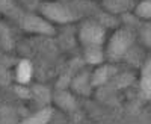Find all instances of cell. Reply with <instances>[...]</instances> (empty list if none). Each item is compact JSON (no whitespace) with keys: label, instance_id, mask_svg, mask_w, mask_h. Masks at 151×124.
Instances as JSON below:
<instances>
[{"label":"cell","instance_id":"obj_1","mask_svg":"<svg viewBox=\"0 0 151 124\" xmlns=\"http://www.w3.org/2000/svg\"><path fill=\"white\" fill-rule=\"evenodd\" d=\"M129 43H130L129 33H125V32L116 33L115 36H113L112 43H110V53H112L113 56H119V55L125 50V48H127Z\"/></svg>","mask_w":151,"mask_h":124},{"label":"cell","instance_id":"obj_2","mask_svg":"<svg viewBox=\"0 0 151 124\" xmlns=\"http://www.w3.org/2000/svg\"><path fill=\"white\" fill-rule=\"evenodd\" d=\"M44 14L48 15L50 18L56 20V21H68L71 18L68 12L59 5H47V6H44Z\"/></svg>","mask_w":151,"mask_h":124},{"label":"cell","instance_id":"obj_3","mask_svg":"<svg viewBox=\"0 0 151 124\" xmlns=\"http://www.w3.org/2000/svg\"><path fill=\"white\" fill-rule=\"evenodd\" d=\"M82 38L89 44H98V43H101L103 30L97 26H86L82 32Z\"/></svg>","mask_w":151,"mask_h":124},{"label":"cell","instance_id":"obj_4","mask_svg":"<svg viewBox=\"0 0 151 124\" xmlns=\"http://www.w3.org/2000/svg\"><path fill=\"white\" fill-rule=\"evenodd\" d=\"M30 74H32L30 64H29V62H21V64L18 65V70H17V79H18V82L26 83L30 79Z\"/></svg>","mask_w":151,"mask_h":124},{"label":"cell","instance_id":"obj_5","mask_svg":"<svg viewBox=\"0 0 151 124\" xmlns=\"http://www.w3.org/2000/svg\"><path fill=\"white\" fill-rule=\"evenodd\" d=\"M26 27L32 29V30H41V32H50V27L44 21H41L40 18L36 17H27L26 20Z\"/></svg>","mask_w":151,"mask_h":124},{"label":"cell","instance_id":"obj_6","mask_svg":"<svg viewBox=\"0 0 151 124\" xmlns=\"http://www.w3.org/2000/svg\"><path fill=\"white\" fill-rule=\"evenodd\" d=\"M142 89L145 91V94H151V59L147 62L142 73Z\"/></svg>","mask_w":151,"mask_h":124},{"label":"cell","instance_id":"obj_7","mask_svg":"<svg viewBox=\"0 0 151 124\" xmlns=\"http://www.w3.org/2000/svg\"><path fill=\"white\" fill-rule=\"evenodd\" d=\"M137 12L142 17H151V2H144L139 8H137Z\"/></svg>","mask_w":151,"mask_h":124},{"label":"cell","instance_id":"obj_8","mask_svg":"<svg viewBox=\"0 0 151 124\" xmlns=\"http://www.w3.org/2000/svg\"><path fill=\"white\" fill-rule=\"evenodd\" d=\"M48 118H50V112L48 110H42V112H40L36 117H33V118H30L27 121L29 123H45Z\"/></svg>","mask_w":151,"mask_h":124},{"label":"cell","instance_id":"obj_9","mask_svg":"<svg viewBox=\"0 0 151 124\" xmlns=\"http://www.w3.org/2000/svg\"><path fill=\"white\" fill-rule=\"evenodd\" d=\"M86 58L89 62H100L101 61V53H100L98 50H89L86 53Z\"/></svg>","mask_w":151,"mask_h":124},{"label":"cell","instance_id":"obj_10","mask_svg":"<svg viewBox=\"0 0 151 124\" xmlns=\"http://www.w3.org/2000/svg\"><path fill=\"white\" fill-rule=\"evenodd\" d=\"M0 8L8 11L11 8V0H0Z\"/></svg>","mask_w":151,"mask_h":124}]
</instances>
